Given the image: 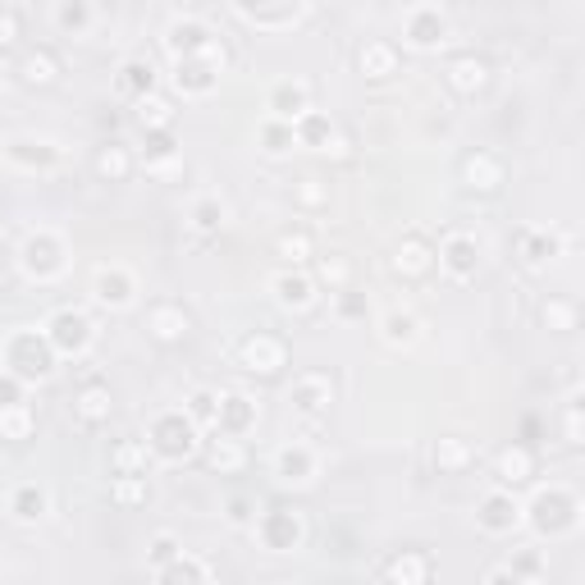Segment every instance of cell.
Listing matches in <instances>:
<instances>
[{
    "label": "cell",
    "instance_id": "11a10c76",
    "mask_svg": "<svg viewBox=\"0 0 585 585\" xmlns=\"http://www.w3.org/2000/svg\"><path fill=\"white\" fill-rule=\"evenodd\" d=\"M224 517H229V526H251V522H257V507H251V499L234 494L224 503Z\"/></svg>",
    "mask_w": 585,
    "mask_h": 585
},
{
    "label": "cell",
    "instance_id": "ffe728a7",
    "mask_svg": "<svg viewBox=\"0 0 585 585\" xmlns=\"http://www.w3.org/2000/svg\"><path fill=\"white\" fill-rule=\"evenodd\" d=\"M312 0H234V10L257 23V28H289V23L302 19V10H307Z\"/></svg>",
    "mask_w": 585,
    "mask_h": 585
},
{
    "label": "cell",
    "instance_id": "52a82bcc",
    "mask_svg": "<svg viewBox=\"0 0 585 585\" xmlns=\"http://www.w3.org/2000/svg\"><path fill=\"white\" fill-rule=\"evenodd\" d=\"M251 530H257V545L270 553H293L307 540V522H302V513H293V507H266V513L251 522Z\"/></svg>",
    "mask_w": 585,
    "mask_h": 585
},
{
    "label": "cell",
    "instance_id": "2e32d148",
    "mask_svg": "<svg viewBox=\"0 0 585 585\" xmlns=\"http://www.w3.org/2000/svg\"><path fill=\"white\" fill-rule=\"evenodd\" d=\"M165 50H169L174 60L211 56V50H220V37H215L201 19H174L169 28H165Z\"/></svg>",
    "mask_w": 585,
    "mask_h": 585
},
{
    "label": "cell",
    "instance_id": "d6986e66",
    "mask_svg": "<svg viewBox=\"0 0 585 585\" xmlns=\"http://www.w3.org/2000/svg\"><path fill=\"white\" fill-rule=\"evenodd\" d=\"M457 174H463V184L471 192H499L503 179H507V165H503V156H494V151L476 147V151H467V156H463Z\"/></svg>",
    "mask_w": 585,
    "mask_h": 585
},
{
    "label": "cell",
    "instance_id": "4fadbf2b",
    "mask_svg": "<svg viewBox=\"0 0 585 585\" xmlns=\"http://www.w3.org/2000/svg\"><path fill=\"white\" fill-rule=\"evenodd\" d=\"M329 402H335V379H329L325 371H302L293 379V389H289V407L297 417H307V421H320L329 412Z\"/></svg>",
    "mask_w": 585,
    "mask_h": 585
},
{
    "label": "cell",
    "instance_id": "94428289",
    "mask_svg": "<svg viewBox=\"0 0 585 585\" xmlns=\"http://www.w3.org/2000/svg\"><path fill=\"white\" fill-rule=\"evenodd\" d=\"M92 5H115V0H92Z\"/></svg>",
    "mask_w": 585,
    "mask_h": 585
},
{
    "label": "cell",
    "instance_id": "6f0895ef",
    "mask_svg": "<svg viewBox=\"0 0 585 585\" xmlns=\"http://www.w3.org/2000/svg\"><path fill=\"white\" fill-rule=\"evenodd\" d=\"M23 398H28V385H23L19 375L0 371V407H10V402H23Z\"/></svg>",
    "mask_w": 585,
    "mask_h": 585
},
{
    "label": "cell",
    "instance_id": "c3c4849f",
    "mask_svg": "<svg viewBox=\"0 0 585 585\" xmlns=\"http://www.w3.org/2000/svg\"><path fill=\"white\" fill-rule=\"evenodd\" d=\"M435 467H440L444 476L467 471V467H471V444L457 440V435H444V440L435 444Z\"/></svg>",
    "mask_w": 585,
    "mask_h": 585
},
{
    "label": "cell",
    "instance_id": "83f0119b",
    "mask_svg": "<svg viewBox=\"0 0 585 585\" xmlns=\"http://www.w3.org/2000/svg\"><path fill=\"white\" fill-rule=\"evenodd\" d=\"M444 83L457 92V96H476L490 87V65L480 56H457L448 69H444Z\"/></svg>",
    "mask_w": 585,
    "mask_h": 585
},
{
    "label": "cell",
    "instance_id": "6da1fadb",
    "mask_svg": "<svg viewBox=\"0 0 585 585\" xmlns=\"http://www.w3.org/2000/svg\"><path fill=\"white\" fill-rule=\"evenodd\" d=\"M56 366H60V358L42 329H10V335L0 339V371L19 375L23 385H46V379L56 375Z\"/></svg>",
    "mask_w": 585,
    "mask_h": 585
},
{
    "label": "cell",
    "instance_id": "484cf974",
    "mask_svg": "<svg viewBox=\"0 0 585 585\" xmlns=\"http://www.w3.org/2000/svg\"><path fill=\"white\" fill-rule=\"evenodd\" d=\"M430 576H435V563L421 549H402L379 568V581H398V585H425Z\"/></svg>",
    "mask_w": 585,
    "mask_h": 585
},
{
    "label": "cell",
    "instance_id": "7bdbcfd3",
    "mask_svg": "<svg viewBox=\"0 0 585 585\" xmlns=\"http://www.w3.org/2000/svg\"><path fill=\"white\" fill-rule=\"evenodd\" d=\"M156 581H165V585H174V581H211L215 576V568L211 563H201V558H188V553H174L165 568H156L151 572Z\"/></svg>",
    "mask_w": 585,
    "mask_h": 585
},
{
    "label": "cell",
    "instance_id": "f5cc1de1",
    "mask_svg": "<svg viewBox=\"0 0 585 585\" xmlns=\"http://www.w3.org/2000/svg\"><path fill=\"white\" fill-rule=\"evenodd\" d=\"M215 407H220V394H211V389H197L192 398H188V407H184V412L201 425V430H211L215 425Z\"/></svg>",
    "mask_w": 585,
    "mask_h": 585
},
{
    "label": "cell",
    "instance_id": "d6a6232c",
    "mask_svg": "<svg viewBox=\"0 0 585 585\" xmlns=\"http://www.w3.org/2000/svg\"><path fill=\"white\" fill-rule=\"evenodd\" d=\"M156 83H161V73H156V65H151V60H124L119 73H115V92L129 96V101L156 92Z\"/></svg>",
    "mask_w": 585,
    "mask_h": 585
},
{
    "label": "cell",
    "instance_id": "ee69618b",
    "mask_svg": "<svg viewBox=\"0 0 585 585\" xmlns=\"http://www.w3.org/2000/svg\"><path fill=\"white\" fill-rule=\"evenodd\" d=\"M133 110H138V124H142V129H174V101L161 96V92L138 96Z\"/></svg>",
    "mask_w": 585,
    "mask_h": 585
},
{
    "label": "cell",
    "instance_id": "7dc6e473",
    "mask_svg": "<svg viewBox=\"0 0 585 585\" xmlns=\"http://www.w3.org/2000/svg\"><path fill=\"white\" fill-rule=\"evenodd\" d=\"M274 251L284 257L289 266H307L316 257V238L307 234V229H284V234L274 238Z\"/></svg>",
    "mask_w": 585,
    "mask_h": 585
},
{
    "label": "cell",
    "instance_id": "d590c367",
    "mask_svg": "<svg viewBox=\"0 0 585 585\" xmlns=\"http://www.w3.org/2000/svg\"><path fill=\"white\" fill-rule=\"evenodd\" d=\"M151 448H147V440H119L115 448H110V476H151Z\"/></svg>",
    "mask_w": 585,
    "mask_h": 585
},
{
    "label": "cell",
    "instance_id": "f6af8a7d",
    "mask_svg": "<svg viewBox=\"0 0 585 585\" xmlns=\"http://www.w3.org/2000/svg\"><path fill=\"white\" fill-rule=\"evenodd\" d=\"M503 576H513V581H545L549 568H545L540 549H522V553L513 558V563H507V568H494L485 581H503Z\"/></svg>",
    "mask_w": 585,
    "mask_h": 585
},
{
    "label": "cell",
    "instance_id": "9f6ffc18",
    "mask_svg": "<svg viewBox=\"0 0 585 585\" xmlns=\"http://www.w3.org/2000/svg\"><path fill=\"white\" fill-rule=\"evenodd\" d=\"M174 553H184V549H179V540H174L169 530H161V536L151 540V572H156V568H165Z\"/></svg>",
    "mask_w": 585,
    "mask_h": 585
},
{
    "label": "cell",
    "instance_id": "5bb4252c",
    "mask_svg": "<svg viewBox=\"0 0 585 585\" xmlns=\"http://www.w3.org/2000/svg\"><path fill=\"white\" fill-rule=\"evenodd\" d=\"M270 297H274L284 312H312L316 302H320V284L312 279V270L289 266V270H279V274L270 279Z\"/></svg>",
    "mask_w": 585,
    "mask_h": 585
},
{
    "label": "cell",
    "instance_id": "f35d334b",
    "mask_svg": "<svg viewBox=\"0 0 585 585\" xmlns=\"http://www.w3.org/2000/svg\"><path fill=\"white\" fill-rule=\"evenodd\" d=\"M224 220H229V207H224V201H220L215 192L192 197V207H188V224L197 229V234H220Z\"/></svg>",
    "mask_w": 585,
    "mask_h": 585
},
{
    "label": "cell",
    "instance_id": "4dcf8cb0",
    "mask_svg": "<svg viewBox=\"0 0 585 585\" xmlns=\"http://www.w3.org/2000/svg\"><path fill=\"white\" fill-rule=\"evenodd\" d=\"M110 385H101V379H87V385L73 394V417L83 425H106L110 421Z\"/></svg>",
    "mask_w": 585,
    "mask_h": 585
},
{
    "label": "cell",
    "instance_id": "74e56055",
    "mask_svg": "<svg viewBox=\"0 0 585 585\" xmlns=\"http://www.w3.org/2000/svg\"><path fill=\"white\" fill-rule=\"evenodd\" d=\"M92 165H96V174H101L106 184H124V179H129V174L138 169L133 151L124 147V142H106V147L96 151V161H92Z\"/></svg>",
    "mask_w": 585,
    "mask_h": 585
},
{
    "label": "cell",
    "instance_id": "d4e9b609",
    "mask_svg": "<svg viewBox=\"0 0 585 585\" xmlns=\"http://www.w3.org/2000/svg\"><path fill=\"white\" fill-rule=\"evenodd\" d=\"M293 133H297V147H312V151H343L339 133H335V119L325 110H307L302 119H293Z\"/></svg>",
    "mask_w": 585,
    "mask_h": 585
},
{
    "label": "cell",
    "instance_id": "681fc988",
    "mask_svg": "<svg viewBox=\"0 0 585 585\" xmlns=\"http://www.w3.org/2000/svg\"><path fill=\"white\" fill-rule=\"evenodd\" d=\"M151 499L147 476H110V503L119 507H142Z\"/></svg>",
    "mask_w": 585,
    "mask_h": 585
},
{
    "label": "cell",
    "instance_id": "4316f807",
    "mask_svg": "<svg viewBox=\"0 0 585 585\" xmlns=\"http://www.w3.org/2000/svg\"><path fill=\"white\" fill-rule=\"evenodd\" d=\"M394 274H402V279H425V274H435V247H430L425 238H402L398 243V251H394Z\"/></svg>",
    "mask_w": 585,
    "mask_h": 585
},
{
    "label": "cell",
    "instance_id": "8fae6325",
    "mask_svg": "<svg viewBox=\"0 0 585 585\" xmlns=\"http://www.w3.org/2000/svg\"><path fill=\"white\" fill-rule=\"evenodd\" d=\"M60 161H65V151L50 138H10L5 142V165H14L19 174H56Z\"/></svg>",
    "mask_w": 585,
    "mask_h": 585
},
{
    "label": "cell",
    "instance_id": "8992f818",
    "mask_svg": "<svg viewBox=\"0 0 585 585\" xmlns=\"http://www.w3.org/2000/svg\"><path fill=\"white\" fill-rule=\"evenodd\" d=\"M224 69H229V56H224V46L211 50V56H188V60H174V73H169V87L179 92L184 101H201V96H211L224 79Z\"/></svg>",
    "mask_w": 585,
    "mask_h": 585
},
{
    "label": "cell",
    "instance_id": "f907efd6",
    "mask_svg": "<svg viewBox=\"0 0 585 585\" xmlns=\"http://www.w3.org/2000/svg\"><path fill=\"white\" fill-rule=\"evenodd\" d=\"M293 207L307 211V215L329 211V184H325V179H302V184H293Z\"/></svg>",
    "mask_w": 585,
    "mask_h": 585
},
{
    "label": "cell",
    "instance_id": "f546056e",
    "mask_svg": "<svg viewBox=\"0 0 585 585\" xmlns=\"http://www.w3.org/2000/svg\"><path fill=\"white\" fill-rule=\"evenodd\" d=\"M142 165L151 174H169L174 165H179V138H174V129H147V138H142Z\"/></svg>",
    "mask_w": 585,
    "mask_h": 585
},
{
    "label": "cell",
    "instance_id": "91938a15",
    "mask_svg": "<svg viewBox=\"0 0 585 585\" xmlns=\"http://www.w3.org/2000/svg\"><path fill=\"white\" fill-rule=\"evenodd\" d=\"M19 37V14L14 10H0V46H10Z\"/></svg>",
    "mask_w": 585,
    "mask_h": 585
},
{
    "label": "cell",
    "instance_id": "db71d44e",
    "mask_svg": "<svg viewBox=\"0 0 585 585\" xmlns=\"http://www.w3.org/2000/svg\"><path fill=\"white\" fill-rule=\"evenodd\" d=\"M335 316H339V320H362V316H366V293H352V284L339 289V293H335Z\"/></svg>",
    "mask_w": 585,
    "mask_h": 585
},
{
    "label": "cell",
    "instance_id": "8d00e7d4",
    "mask_svg": "<svg viewBox=\"0 0 585 585\" xmlns=\"http://www.w3.org/2000/svg\"><path fill=\"white\" fill-rule=\"evenodd\" d=\"M207 463L220 476H234V471L247 467V444L234 440V435H215V440H207Z\"/></svg>",
    "mask_w": 585,
    "mask_h": 585
},
{
    "label": "cell",
    "instance_id": "ba28073f",
    "mask_svg": "<svg viewBox=\"0 0 585 585\" xmlns=\"http://www.w3.org/2000/svg\"><path fill=\"white\" fill-rule=\"evenodd\" d=\"M138 274L129 270V266H119V261H110V266H96V274H92V302L96 307H106V312H129L133 302H138Z\"/></svg>",
    "mask_w": 585,
    "mask_h": 585
},
{
    "label": "cell",
    "instance_id": "816d5d0a",
    "mask_svg": "<svg viewBox=\"0 0 585 585\" xmlns=\"http://www.w3.org/2000/svg\"><path fill=\"white\" fill-rule=\"evenodd\" d=\"M540 320L549 329H558V335H568V329H576V302L572 297H549L540 307Z\"/></svg>",
    "mask_w": 585,
    "mask_h": 585
},
{
    "label": "cell",
    "instance_id": "7c38bea8",
    "mask_svg": "<svg viewBox=\"0 0 585 585\" xmlns=\"http://www.w3.org/2000/svg\"><path fill=\"white\" fill-rule=\"evenodd\" d=\"M316 476H320V453L312 444L293 440V444H284L274 453V480H279V485L307 490V485H316Z\"/></svg>",
    "mask_w": 585,
    "mask_h": 585
},
{
    "label": "cell",
    "instance_id": "e0dca14e",
    "mask_svg": "<svg viewBox=\"0 0 585 585\" xmlns=\"http://www.w3.org/2000/svg\"><path fill=\"white\" fill-rule=\"evenodd\" d=\"M563 251V238L549 234L540 224H522L513 234V257L526 266V270H549V261Z\"/></svg>",
    "mask_w": 585,
    "mask_h": 585
},
{
    "label": "cell",
    "instance_id": "5b68a950",
    "mask_svg": "<svg viewBox=\"0 0 585 585\" xmlns=\"http://www.w3.org/2000/svg\"><path fill=\"white\" fill-rule=\"evenodd\" d=\"M42 335L50 339V348H56V358H87L92 343H96V325L87 312L79 307H60V312H50V320L42 325Z\"/></svg>",
    "mask_w": 585,
    "mask_h": 585
},
{
    "label": "cell",
    "instance_id": "1f68e13d",
    "mask_svg": "<svg viewBox=\"0 0 585 585\" xmlns=\"http://www.w3.org/2000/svg\"><path fill=\"white\" fill-rule=\"evenodd\" d=\"M421 316L417 312H402V307H394V312H385L379 316V339H385L389 348H417L421 343Z\"/></svg>",
    "mask_w": 585,
    "mask_h": 585
},
{
    "label": "cell",
    "instance_id": "3957f363",
    "mask_svg": "<svg viewBox=\"0 0 585 585\" xmlns=\"http://www.w3.org/2000/svg\"><path fill=\"white\" fill-rule=\"evenodd\" d=\"M522 522L536 526V536H545V540H563L581 526V499L563 485H545L522 507Z\"/></svg>",
    "mask_w": 585,
    "mask_h": 585
},
{
    "label": "cell",
    "instance_id": "e575fe53",
    "mask_svg": "<svg viewBox=\"0 0 585 585\" xmlns=\"http://www.w3.org/2000/svg\"><path fill=\"white\" fill-rule=\"evenodd\" d=\"M33 435H37V412H33L28 398L0 407V440L5 444H28Z\"/></svg>",
    "mask_w": 585,
    "mask_h": 585
},
{
    "label": "cell",
    "instance_id": "9c48e42d",
    "mask_svg": "<svg viewBox=\"0 0 585 585\" xmlns=\"http://www.w3.org/2000/svg\"><path fill=\"white\" fill-rule=\"evenodd\" d=\"M238 366L247 375L270 379V375H279V371L289 366V343L279 339V335H266V329H257V335H247L238 343Z\"/></svg>",
    "mask_w": 585,
    "mask_h": 585
},
{
    "label": "cell",
    "instance_id": "277c9868",
    "mask_svg": "<svg viewBox=\"0 0 585 585\" xmlns=\"http://www.w3.org/2000/svg\"><path fill=\"white\" fill-rule=\"evenodd\" d=\"M69 261H73V251L56 229H33V234L19 243V270L28 274L33 284H56V279H65Z\"/></svg>",
    "mask_w": 585,
    "mask_h": 585
},
{
    "label": "cell",
    "instance_id": "9a60e30c",
    "mask_svg": "<svg viewBox=\"0 0 585 585\" xmlns=\"http://www.w3.org/2000/svg\"><path fill=\"white\" fill-rule=\"evenodd\" d=\"M476 526L485 530V536H513V530L522 526V503L513 490H490L485 499H480L476 507Z\"/></svg>",
    "mask_w": 585,
    "mask_h": 585
},
{
    "label": "cell",
    "instance_id": "ac0fdd59",
    "mask_svg": "<svg viewBox=\"0 0 585 585\" xmlns=\"http://www.w3.org/2000/svg\"><path fill=\"white\" fill-rule=\"evenodd\" d=\"M448 42V19L435 5H417L402 19V46L412 50H440Z\"/></svg>",
    "mask_w": 585,
    "mask_h": 585
},
{
    "label": "cell",
    "instance_id": "680465c9",
    "mask_svg": "<svg viewBox=\"0 0 585 585\" xmlns=\"http://www.w3.org/2000/svg\"><path fill=\"white\" fill-rule=\"evenodd\" d=\"M563 435H568V444H581L585 435H581V398L572 394L568 398V412H563Z\"/></svg>",
    "mask_w": 585,
    "mask_h": 585
},
{
    "label": "cell",
    "instance_id": "b9f144b4",
    "mask_svg": "<svg viewBox=\"0 0 585 585\" xmlns=\"http://www.w3.org/2000/svg\"><path fill=\"white\" fill-rule=\"evenodd\" d=\"M257 142H261L266 156H289V151L297 147V133H293V124H289V119L266 115V119L257 124Z\"/></svg>",
    "mask_w": 585,
    "mask_h": 585
},
{
    "label": "cell",
    "instance_id": "cb8c5ba5",
    "mask_svg": "<svg viewBox=\"0 0 585 585\" xmlns=\"http://www.w3.org/2000/svg\"><path fill=\"white\" fill-rule=\"evenodd\" d=\"M312 110V87L302 83V79H279L270 92H266V115H274V119H302Z\"/></svg>",
    "mask_w": 585,
    "mask_h": 585
},
{
    "label": "cell",
    "instance_id": "603a6c76",
    "mask_svg": "<svg viewBox=\"0 0 585 585\" xmlns=\"http://www.w3.org/2000/svg\"><path fill=\"white\" fill-rule=\"evenodd\" d=\"M358 65H362V73L371 83H389L394 73L402 69V50H398V42H389V37H371V42H362V50H358Z\"/></svg>",
    "mask_w": 585,
    "mask_h": 585
},
{
    "label": "cell",
    "instance_id": "bcb514c9",
    "mask_svg": "<svg viewBox=\"0 0 585 585\" xmlns=\"http://www.w3.org/2000/svg\"><path fill=\"white\" fill-rule=\"evenodd\" d=\"M312 279H316L320 289L339 293V289H348V284H352V261H348V257H339V251H329V257H316Z\"/></svg>",
    "mask_w": 585,
    "mask_h": 585
},
{
    "label": "cell",
    "instance_id": "7a4b0ae2",
    "mask_svg": "<svg viewBox=\"0 0 585 585\" xmlns=\"http://www.w3.org/2000/svg\"><path fill=\"white\" fill-rule=\"evenodd\" d=\"M147 448H151L156 463L179 467V463H188V457H197L201 425L184 412V407H165V412H156V417H151V425H147Z\"/></svg>",
    "mask_w": 585,
    "mask_h": 585
},
{
    "label": "cell",
    "instance_id": "836d02e7",
    "mask_svg": "<svg viewBox=\"0 0 585 585\" xmlns=\"http://www.w3.org/2000/svg\"><path fill=\"white\" fill-rule=\"evenodd\" d=\"M50 513V494L42 485H33V480H23V485L10 490V517L23 522V526H33Z\"/></svg>",
    "mask_w": 585,
    "mask_h": 585
},
{
    "label": "cell",
    "instance_id": "ab89813d",
    "mask_svg": "<svg viewBox=\"0 0 585 585\" xmlns=\"http://www.w3.org/2000/svg\"><path fill=\"white\" fill-rule=\"evenodd\" d=\"M19 73H23V83L50 87V83L60 79V56H56V50H46V46H37V50H28V56H23Z\"/></svg>",
    "mask_w": 585,
    "mask_h": 585
},
{
    "label": "cell",
    "instance_id": "44dd1931",
    "mask_svg": "<svg viewBox=\"0 0 585 585\" xmlns=\"http://www.w3.org/2000/svg\"><path fill=\"white\" fill-rule=\"evenodd\" d=\"M257 398H247V394H224L220 407H215V435H234V440H247L251 430H257Z\"/></svg>",
    "mask_w": 585,
    "mask_h": 585
},
{
    "label": "cell",
    "instance_id": "60d3db41",
    "mask_svg": "<svg viewBox=\"0 0 585 585\" xmlns=\"http://www.w3.org/2000/svg\"><path fill=\"white\" fill-rule=\"evenodd\" d=\"M92 23H96V5H92V0H60V5H56V28L65 37L92 33Z\"/></svg>",
    "mask_w": 585,
    "mask_h": 585
},
{
    "label": "cell",
    "instance_id": "7402d4cb",
    "mask_svg": "<svg viewBox=\"0 0 585 585\" xmlns=\"http://www.w3.org/2000/svg\"><path fill=\"white\" fill-rule=\"evenodd\" d=\"M147 335L156 339V343H179L188 329H192V316L184 312V302H169V297H161V302H151L147 307Z\"/></svg>",
    "mask_w": 585,
    "mask_h": 585
},
{
    "label": "cell",
    "instance_id": "f1b7e54d",
    "mask_svg": "<svg viewBox=\"0 0 585 585\" xmlns=\"http://www.w3.org/2000/svg\"><path fill=\"white\" fill-rule=\"evenodd\" d=\"M494 476H499V485H503V490H517V485H526V480L536 476V453H530L526 444L503 448V453L494 457Z\"/></svg>",
    "mask_w": 585,
    "mask_h": 585
},
{
    "label": "cell",
    "instance_id": "30bf717a",
    "mask_svg": "<svg viewBox=\"0 0 585 585\" xmlns=\"http://www.w3.org/2000/svg\"><path fill=\"white\" fill-rule=\"evenodd\" d=\"M480 257H485V247H480L476 234H448L440 247H435V270H444L453 284H467L480 270Z\"/></svg>",
    "mask_w": 585,
    "mask_h": 585
}]
</instances>
